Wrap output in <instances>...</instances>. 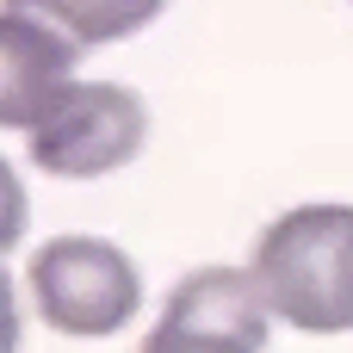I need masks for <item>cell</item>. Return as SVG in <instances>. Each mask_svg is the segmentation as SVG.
<instances>
[{"label": "cell", "instance_id": "6", "mask_svg": "<svg viewBox=\"0 0 353 353\" xmlns=\"http://www.w3.org/2000/svg\"><path fill=\"white\" fill-rule=\"evenodd\" d=\"M168 0H6L12 19H31L43 31H56L62 43L74 50H99V43H118L130 31H143Z\"/></svg>", "mask_w": 353, "mask_h": 353}, {"label": "cell", "instance_id": "4", "mask_svg": "<svg viewBox=\"0 0 353 353\" xmlns=\"http://www.w3.org/2000/svg\"><path fill=\"white\" fill-rule=\"evenodd\" d=\"M267 323H273V310H267V292L254 273L199 267L192 279L174 285L143 353H261Z\"/></svg>", "mask_w": 353, "mask_h": 353}, {"label": "cell", "instance_id": "5", "mask_svg": "<svg viewBox=\"0 0 353 353\" xmlns=\"http://www.w3.org/2000/svg\"><path fill=\"white\" fill-rule=\"evenodd\" d=\"M74 43H62L56 31L12 19L6 12V87H0V118L6 130H25L68 81H74Z\"/></svg>", "mask_w": 353, "mask_h": 353}, {"label": "cell", "instance_id": "3", "mask_svg": "<svg viewBox=\"0 0 353 353\" xmlns=\"http://www.w3.org/2000/svg\"><path fill=\"white\" fill-rule=\"evenodd\" d=\"M31 298H37V316L56 335L99 341V335H118L137 316L143 279H137V261L118 242L56 236L31 254Z\"/></svg>", "mask_w": 353, "mask_h": 353}, {"label": "cell", "instance_id": "2", "mask_svg": "<svg viewBox=\"0 0 353 353\" xmlns=\"http://www.w3.org/2000/svg\"><path fill=\"white\" fill-rule=\"evenodd\" d=\"M25 149L56 180H93L143 155L149 105L118 81H68L25 130Z\"/></svg>", "mask_w": 353, "mask_h": 353}, {"label": "cell", "instance_id": "1", "mask_svg": "<svg viewBox=\"0 0 353 353\" xmlns=\"http://www.w3.org/2000/svg\"><path fill=\"white\" fill-rule=\"evenodd\" d=\"M267 310L304 335L353 329V205H298L267 223L254 267Z\"/></svg>", "mask_w": 353, "mask_h": 353}]
</instances>
